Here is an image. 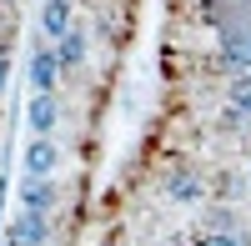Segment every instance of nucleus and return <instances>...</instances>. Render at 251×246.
I'll return each instance as SVG.
<instances>
[{
  "label": "nucleus",
  "instance_id": "1",
  "mask_svg": "<svg viewBox=\"0 0 251 246\" xmlns=\"http://www.w3.org/2000/svg\"><path fill=\"white\" fill-rule=\"evenodd\" d=\"M201 246H231L226 236H201Z\"/></svg>",
  "mask_w": 251,
  "mask_h": 246
}]
</instances>
